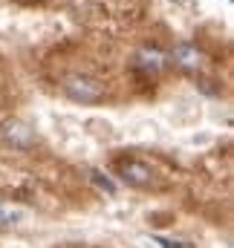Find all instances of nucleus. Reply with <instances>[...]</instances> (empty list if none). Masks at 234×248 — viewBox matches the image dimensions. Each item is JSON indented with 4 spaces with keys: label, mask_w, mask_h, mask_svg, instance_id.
Segmentation results:
<instances>
[{
    "label": "nucleus",
    "mask_w": 234,
    "mask_h": 248,
    "mask_svg": "<svg viewBox=\"0 0 234 248\" xmlns=\"http://www.w3.org/2000/svg\"><path fill=\"white\" fill-rule=\"evenodd\" d=\"M64 95L75 104H101L104 101V84L96 78V75H87V72H72L64 78Z\"/></svg>",
    "instance_id": "1"
},
{
    "label": "nucleus",
    "mask_w": 234,
    "mask_h": 248,
    "mask_svg": "<svg viewBox=\"0 0 234 248\" xmlns=\"http://www.w3.org/2000/svg\"><path fill=\"white\" fill-rule=\"evenodd\" d=\"M168 63L179 66L182 72H200L202 63H205V55H202V49H200L197 44H191V41H179L174 49L168 52Z\"/></svg>",
    "instance_id": "2"
},
{
    "label": "nucleus",
    "mask_w": 234,
    "mask_h": 248,
    "mask_svg": "<svg viewBox=\"0 0 234 248\" xmlns=\"http://www.w3.org/2000/svg\"><path fill=\"white\" fill-rule=\"evenodd\" d=\"M116 170H118V176H121V182H127L130 187H150L153 185L150 165H145L139 159H121L116 165Z\"/></svg>",
    "instance_id": "3"
},
{
    "label": "nucleus",
    "mask_w": 234,
    "mask_h": 248,
    "mask_svg": "<svg viewBox=\"0 0 234 248\" xmlns=\"http://www.w3.org/2000/svg\"><path fill=\"white\" fill-rule=\"evenodd\" d=\"M133 66H136L142 75H159V72H165V66H168V52H162L159 46H142V49L133 55Z\"/></svg>",
    "instance_id": "4"
},
{
    "label": "nucleus",
    "mask_w": 234,
    "mask_h": 248,
    "mask_svg": "<svg viewBox=\"0 0 234 248\" xmlns=\"http://www.w3.org/2000/svg\"><path fill=\"white\" fill-rule=\"evenodd\" d=\"M3 139L17 150H29L35 144V130L26 122H6L3 124Z\"/></svg>",
    "instance_id": "5"
},
{
    "label": "nucleus",
    "mask_w": 234,
    "mask_h": 248,
    "mask_svg": "<svg viewBox=\"0 0 234 248\" xmlns=\"http://www.w3.org/2000/svg\"><path fill=\"white\" fill-rule=\"evenodd\" d=\"M17 219H20V211H15V208L0 202V225H15Z\"/></svg>",
    "instance_id": "6"
},
{
    "label": "nucleus",
    "mask_w": 234,
    "mask_h": 248,
    "mask_svg": "<svg viewBox=\"0 0 234 248\" xmlns=\"http://www.w3.org/2000/svg\"><path fill=\"white\" fill-rule=\"evenodd\" d=\"M93 182L101 187V190H107V193H116V185H113V182H110L101 170H93Z\"/></svg>",
    "instance_id": "7"
},
{
    "label": "nucleus",
    "mask_w": 234,
    "mask_h": 248,
    "mask_svg": "<svg viewBox=\"0 0 234 248\" xmlns=\"http://www.w3.org/2000/svg\"><path fill=\"white\" fill-rule=\"evenodd\" d=\"M156 243L162 248H188V246H182V243H174V240H165V237H156Z\"/></svg>",
    "instance_id": "8"
}]
</instances>
